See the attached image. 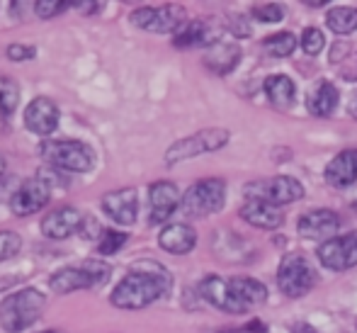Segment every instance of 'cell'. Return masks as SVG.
I'll return each instance as SVG.
<instances>
[{
  "mask_svg": "<svg viewBox=\"0 0 357 333\" xmlns=\"http://www.w3.org/2000/svg\"><path fill=\"white\" fill-rule=\"evenodd\" d=\"M173 287V277L163 265L151 263H137L122 280L117 282V287L112 290V302L117 309H144V306L158 302L160 297H165Z\"/></svg>",
  "mask_w": 357,
  "mask_h": 333,
  "instance_id": "obj_1",
  "label": "cell"
},
{
  "mask_svg": "<svg viewBox=\"0 0 357 333\" xmlns=\"http://www.w3.org/2000/svg\"><path fill=\"white\" fill-rule=\"evenodd\" d=\"M301 49H304L309 57H316V54L324 49L326 39H324V32H321L319 27H306L304 32H301Z\"/></svg>",
  "mask_w": 357,
  "mask_h": 333,
  "instance_id": "obj_29",
  "label": "cell"
},
{
  "mask_svg": "<svg viewBox=\"0 0 357 333\" xmlns=\"http://www.w3.org/2000/svg\"><path fill=\"white\" fill-rule=\"evenodd\" d=\"M71 5L73 3H68V0H37V3H34V13L42 20H49V17L61 15L63 10H68Z\"/></svg>",
  "mask_w": 357,
  "mask_h": 333,
  "instance_id": "obj_32",
  "label": "cell"
},
{
  "mask_svg": "<svg viewBox=\"0 0 357 333\" xmlns=\"http://www.w3.org/2000/svg\"><path fill=\"white\" fill-rule=\"evenodd\" d=\"M39 333H59V331H39Z\"/></svg>",
  "mask_w": 357,
  "mask_h": 333,
  "instance_id": "obj_43",
  "label": "cell"
},
{
  "mask_svg": "<svg viewBox=\"0 0 357 333\" xmlns=\"http://www.w3.org/2000/svg\"><path fill=\"white\" fill-rule=\"evenodd\" d=\"M80 234H85V236H93V239H95V234H102V231H100L98 221H90V219H85V221H83V229H80Z\"/></svg>",
  "mask_w": 357,
  "mask_h": 333,
  "instance_id": "obj_38",
  "label": "cell"
},
{
  "mask_svg": "<svg viewBox=\"0 0 357 333\" xmlns=\"http://www.w3.org/2000/svg\"><path fill=\"white\" fill-rule=\"evenodd\" d=\"M229 22H231V32L238 34V37H248V34H250V27H248V22H245L243 15H238V17H236V15H231Z\"/></svg>",
  "mask_w": 357,
  "mask_h": 333,
  "instance_id": "obj_35",
  "label": "cell"
},
{
  "mask_svg": "<svg viewBox=\"0 0 357 333\" xmlns=\"http://www.w3.org/2000/svg\"><path fill=\"white\" fill-rule=\"evenodd\" d=\"M180 190L170 180H158L149 188V224H163L180 207Z\"/></svg>",
  "mask_w": 357,
  "mask_h": 333,
  "instance_id": "obj_12",
  "label": "cell"
},
{
  "mask_svg": "<svg viewBox=\"0 0 357 333\" xmlns=\"http://www.w3.org/2000/svg\"><path fill=\"white\" fill-rule=\"evenodd\" d=\"M8 59L10 61H29V59H34L37 57V49L34 47H27V44H10L8 47Z\"/></svg>",
  "mask_w": 357,
  "mask_h": 333,
  "instance_id": "obj_34",
  "label": "cell"
},
{
  "mask_svg": "<svg viewBox=\"0 0 357 333\" xmlns=\"http://www.w3.org/2000/svg\"><path fill=\"white\" fill-rule=\"evenodd\" d=\"M319 260L328 270H350L357 265V234L338 236L319 246Z\"/></svg>",
  "mask_w": 357,
  "mask_h": 333,
  "instance_id": "obj_11",
  "label": "cell"
},
{
  "mask_svg": "<svg viewBox=\"0 0 357 333\" xmlns=\"http://www.w3.org/2000/svg\"><path fill=\"white\" fill-rule=\"evenodd\" d=\"M241 61V47L238 44H229V42H216L207 49L204 54V64L207 68H212L214 73H229L236 68V64Z\"/></svg>",
  "mask_w": 357,
  "mask_h": 333,
  "instance_id": "obj_22",
  "label": "cell"
},
{
  "mask_svg": "<svg viewBox=\"0 0 357 333\" xmlns=\"http://www.w3.org/2000/svg\"><path fill=\"white\" fill-rule=\"evenodd\" d=\"M102 212L117 224H134L139 214V200H137V190L134 188H119L112 190L102 198Z\"/></svg>",
  "mask_w": 357,
  "mask_h": 333,
  "instance_id": "obj_17",
  "label": "cell"
},
{
  "mask_svg": "<svg viewBox=\"0 0 357 333\" xmlns=\"http://www.w3.org/2000/svg\"><path fill=\"white\" fill-rule=\"evenodd\" d=\"M253 17H258L260 22H280L284 17V10L275 3H265V5H255L253 8Z\"/></svg>",
  "mask_w": 357,
  "mask_h": 333,
  "instance_id": "obj_33",
  "label": "cell"
},
{
  "mask_svg": "<svg viewBox=\"0 0 357 333\" xmlns=\"http://www.w3.org/2000/svg\"><path fill=\"white\" fill-rule=\"evenodd\" d=\"M49 198H52V188L47 180L42 178H29L17 188V193L10 200V209L17 216H32L47 207Z\"/></svg>",
  "mask_w": 357,
  "mask_h": 333,
  "instance_id": "obj_10",
  "label": "cell"
},
{
  "mask_svg": "<svg viewBox=\"0 0 357 333\" xmlns=\"http://www.w3.org/2000/svg\"><path fill=\"white\" fill-rule=\"evenodd\" d=\"M309 8H321V5H328V0H306Z\"/></svg>",
  "mask_w": 357,
  "mask_h": 333,
  "instance_id": "obj_39",
  "label": "cell"
},
{
  "mask_svg": "<svg viewBox=\"0 0 357 333\" xmlns=\"http://www.w3.org/2000/svg\"><path fill=\"white\" fill-rule=\"evenodd\" d=\"M216 333H265V324L250 321V324L243 326V329H224V331H216Z\"/></svg>",
  "mask_w": 357,
  "mask_h": 333,
  "instance_id": "obj_36",
  "label": "cell"
},
{
  "mask_svg": "<svg viewBox=\"0 0 357 333\" xmlns=\"http://www.w3.org/2000/svg\"><path fill=\"white\" fill-rule=\"evenodd\" d=\"M47 297L34 287H24L0 302V326L8 333L27 331L42 316Z\"/></svg>",
  "mask_w": 357,
  "mask_h": 333,
  "instance_id": "obj_2",
  "label": "cell"
},
{
  "mask_svg": "<svg viewBox=\"0 0 357 333\" xmlns=\"http://www.w3.org/2000/svg\"><path fill=\"white\" fill-rule=\"evenodd\" d=\"M226 200V183L221 178H204L199 183L190 185L188 193L183 195L180 209L190 219H204L224 207Z\"/></svg>",
  "mask_w": 357,
  "mask_h": 333,
  "instance_id": "obj_4",
  "label": "cell"
},
{
  "mask_svg": "<svg viewBox=\"0 0 357 333\" xmlns=\"http://www.w3.org/2000/svg\"><path fill=\"white\" fill-rule=\"evenodd\" d=\"M132 24L146 32H178L185 24V10L180 5H160V8H139L132 13Z\"/></svg>",
  "mask_w": 357,
  "mask_h": 333,
  "instance_id": "obj_9",
  "label": "cell"
},
{
  "mask_svg": "<svg viewBox=\"0 0 357 333\" xmlns=\"http://www.w3.org/2000/svg\"><path fill=\"white\" fill-rule=\"evenodd\" d=\"M83 221H85V216L80 214L75 207L71 205L56 207L52 214H47L42 219V234L52 241H63L73 234H80Z\"/></svg>",
  "mask_w": 357,
  "mask_h": 333,
  "instance_id": "obj_14",
  "label": "cell"
},
{
  "mask_svg": "<svg viewBox=\"0 0 357 333\" xmlns=\"http://www.w3.org/2000/svg\"><path fill=\"white\" fill-rule=\"evenodd\" d=\"M265 95L278 110H289L296 100V83L284 73H275L265 80Z\"/></svg>",
  "mask_w": 357,
  "mask_h": 333,
  "instance_id": "obj_23",
  "label": "cell"
},
{
  "mask_svg": "<svg viewBox=\"0 0 357 333\" xmlns=\"http://www.w3.org/2000/svg\"><path fill=\"white\" fill-rule=\"evenodd\" d=\"M5 168H8V165H5V156L0 154V180H3V175H5Z\"/></svg>",
  "mask_w": 357,
  "mask_h": 333,
  "instance_id": "obj_41",
  "label": "cell"
},
{
  "mask_svg": "<svg viewBox=\"0 0 357 333\" xmlns=\"http://www.w3.org/2000/svg\"><path fill=\"white\" fill-rule=\"evenodd\" d=\"M229 285H231V290H234V295L238 297L245 306L263 304V302L268 299V287H265L263 282L253 280V277H234V280H229Z\"/></svg>",
  "mask_w": 357,
  "mask_h": 333,
  "instance_id": "obj_25",
  "label": "cell"
},
{
  "mask_svg": "<svg viewBox=\"0 0 357 333\" xmlns=\"http://www.w3.org/2000/svg\"><path fill=\"white\" fill-rule=\"evenodd\" d=\"M17 103H20V85L13 78L3 75L0 78V114L10 117L17 110Z\"/></svg>",
  "mask_w": 357,
  "mask_h": 333,
  "instance_id": "obj_27",
  "label": "cell"
},
{
  "mask_svg": "<svg viewBox=\"0 0 357 333\" xmlns=\"http://www.w3.org/2000/svg\"><path fill=\"white\" fill-rule=\"evenodd\" d=\"M338 88L331 80H321L309 95V110L316 117H331L338 108Z\"/></svg>",
  "mask_w": 357,
  "mask_h": 333,
  "instance_id": "obj_24",
  "label": "cell"
},
{
  "mask_svg": "<svg viewBox=\"0 0 357 333\" xmlns=\"http://www.w3.org/2000/svg\"><path fill=\"white\" fill-rule=\"evenodd\" d=\"M304 198V185L299 180L289 178V175H278L270 180H255V183L245 185V200H263L270 205H289Z\"/></svg>",
  "mask_w": 357,
  "mask_h": 333,
  "instance_id": "obj_8",
  "label": "cell"
},
{
  "mask_svg": "<svg viewBox=\"0 0 357 333\" xmlns=\"http://www.w3.org/2000/svg\"><path fill=\"white\" fill-rule=\"evenodd\" d=\"M263 47L268 49V54H273V57L284 59L296 49V37L291 32H278V34H273V37L265 39Z\"/></svg>",
  "mask_w": 357,
  "mask_h": 333,
  "instance_id": "obj_28",
  "label": "cell"
},
{
  "mask_svg": "<svg viewBox=\"0 0 357 333\" xmlns=\"http://www.w3.org/2000/svg\"><path fill=\"white\" fill-rule=\"evenodd\" d=\"M199 295H202L209 304H214L216 309L229 311V314H243V311L248 309V306H245L243 302L234 295V290H231L229 282L221 280L219 275L204 277V280L199 282Z\"/></svg>",
  "mask_w": 357,
  "mask_h": 333,
  "instance_id": "obj_16",
  "label": "cell"
},
{
  "mask_svg": "<svg viewBox=\"0 0 357 333\" xmlns=\"http://www.w3.org/2000/svg\"><path fill=\"white\" fill-rule=\"evenodd\" d=\"M173 44L178 49L212 47V44H216V32L212 24H207L204 20H192V22H185L183 27L175 32Z\"/></svg>",
  "mask_w": 357,
  "mask_h": 333,
  "instance_id": "obj_21",
  "label": "cell"
},
{
  "mask_svg": "<svg viewBox=\"0 0 357 333\" xmlns=\"http://www.w3.org/2000/svg\"><path fill=\"white\" fill-rule=\"evenodd\" d=\"M340 75H343L345 80H350V83H355L357 80V54H355L353 61H350V66H345L343 71H340Z\"/></svg>",
  "mask_w": 357,
  "mask_h": 333,
  "instance_id": "obj_37",
  "label": "cell"
},
{
  "mask_svg": "<svg viewBox=\"0 0 357 333\" xmlns=\"http://www.w3.org/2000/svg\"><path fill=\"white\" fill-rule=\"evenodd\" d=\"M350 205H353V207H355V209H357V193L353 195V202H350Z\"/></svg>",
  "mask_w": 357,
  "mask_h": 333,
  "instance_id": "obj_42",
  "label": "cell"
},
{
  "mask_svg": "<svg viewBox=\"0 0 357 333\" xmlns=\"http://www.w3.org/2000/svg\"><path fill=\"white\" fill-rule=\"evenodd\" d=\"M229 144V132L226 129H202V132L185 136V139L175 141L168 151H165V163L175 165L180 161L195 158L199 154H212V151H219Z\"/></svg>",
  "mask_w": 357,
  "mask_h": 333,
  "instance_id": "obj_6",
  "label": "cell"
},
{
  "mask_svg": "<svg viewBox=\"0 0 357 333\" xmlns=\"http://www.w3.org/2000/svg\"><path fill=\"white\" fill-rule=\"evenodd\" d=\"M39 154L54 168L68 170V173H88L95 165V151L85 141H75V139L42 141Z\"/></svg>",
  "mask_w": 357,
  "mask_h": 333,
  "instance_id": "obj_3",
  "label": "cell"
},
{
  "mask_svg": "<svg viewBox=\"0 0 357 333\" xmlns=\"http://www.w3.org/2000/svg\"><path fill=\"white\" fill-rule=\"evenodd\" d=\"M278 285L291 299H299L306 292L314 290L316 270L304 256H284L278 270Z\"/></svg>",
  "mask_w": 357,
  "mask_h": 333,
  "instance_id": "obj_7",
  "label": "cell"
},
{
  "mask_svg": "<svg viewBox=\"0 0 357 333\" xmlns=\"http://www.w3.org/2000/svg\"><path fill=\"white\" fill-rule=\"evenodd\" d=\"M357 180V149H343L326 165V183L331 188H348Z\"/></svg>",
  "mask_w": 357,
  "mask_h": 333,
  "instance_id": "obj_18",
  "label": "cell"
},
{
  "mask_svg": "<svg viewBox=\"0 0 357 333\" xmlns=\"http://www.w3.org/2000/svg\"><path fill=\"white\" fill-rule=\"evenodd\" d=\"M109 277V265L102 260H88V263L78 267H61L52 275L49 287L54 290V295H68L75 290H88V287L102 285Z\"/></svg>",
  "mask_w": 357,
  "mask_h": 333,
  "instance_id": "obj_5",
  "label": "cell"
},
{
  "mask_svg": "<svg viewBox=\"0 0 357 333\" xmlns=\"http://www.w3.org/2000/svg\"><path fill=\"white\" fill-rule=\"evenodd\" d=\"M238 214H241V219L258 226V229H278L284 221L282 212L275 205L263 202V200H245V205L238 209Z\"/></svg>",
  "mask_w": 357,
  "mask_h": 333,
  "instance_id": "obj_20",
  "label": "cell"
},
{
  "mask_svg": "<svg viewBox=\"0 0 357 333\" xmlns=\"http://www.w3.org/2000/svg\"><path fill=\"white\" fill-rule=\"evenodd\" d=\"M20 249H22L20 234H15V231H0V263L13 258V256H17Z\"/></svg>",
  "mask_w": 357,
  "mask_h": 333,
  "instance_id": "obj_31",
  "label": "cell"
},
{
  "mask_svg": "<svg viewBox=\"0 0 357 333\" xmlns=\"http://www.w3.org/2000/svg\"><path fill=\"white\" fill-rule=\"evenodd\" d=\"M350 114L357 119V93L353 95V103H350Z\"/></svg>",
  "mask_w": 357,
  "mask_h": 333,
  "instance_id": "obj_40",
  "label": "cell"
},
{
  "mask_svg": "<svg viewBox=\"0 0 357 333\" xmlns=\"http://www.w3.org/2000/svg\"><path fill=\"white\" fill-rule=\"evenodd\" d=\"M326 24L335 34H350L357 29V10L355 8H333L326 15Z\"/></svg>",
  "mask_w": 357,
  "mask_h": 333,
  "instance_id": "obj_26",
  "label": "cell"
},
{
  "mask_svg": "<svg viewBox=\"0 0 357 333\" xmlns=\"http://www.w3.org/2000/svg\"><path fill=\"white\" fill-rule=\"evenodd\" d=\"M129 236L122 234V231H102V239H100V256H112L117 253L119 249H122L124 244H127Z\"/></svg>",
  "mask_w": 357,
  "mask_h": 333,
  "instance_id": "obj_30",
  "label": "cell"
},
{
  "mask_svg": "<svg viewBox=\"0 0 357 333\" xmlns=\"http://www.w3.org/2000/svg\"><path fill=\"white\" fill-rule=\"evenodd\" d=\"M158 246L173 256H185L197 246V231L190 224H168L158 234Z\"/></svg>",
  "mask_w": 357,
  "mask_h": 333,
  "instance_id": "obj_19",
  "label": "cell"
},
{
  "mask_svg": "<svg viewBox=\"0 0 357 333\" xmlns=\"http://www.w3.org/2000/svg\"><path fill=\"white\" fill-rule=\"evenodd\" d=\"M59 119H61V110L54 100L49 98H34L32 103L24 108V127L37 136H49L56 132Z\"/></svg>",
  "mask_w": 357,
  "mask_h": 333,
  "instance_id": "obj_13",
  "label": "cell"
},
{
  "mask_svg": "<svg viewBox=\"0 0 357 333\" xmlns=\"http://www.w3.org/2000/svg\"><path fill=\"white\" fill-rule=\"evenodd\" d=\"M340 226V216L331 209H311L306 214L299 216V224H296V231H299L301 239H311V241H331L335 236Z\"/></svg>",
  "mask_w": 357,
  "mask_h": 333,
  "instance_id": "obj_15",
  "label": "cell"
}]
</instances>
